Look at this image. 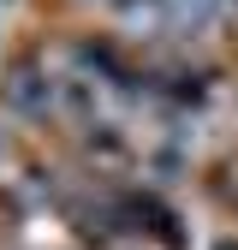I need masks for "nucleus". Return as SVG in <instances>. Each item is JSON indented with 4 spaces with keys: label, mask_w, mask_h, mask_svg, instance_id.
<instances>
[{
    "label": "nucleus",
    "mask_w": 238,
    "mask_h": 250,
    "mask_svg": "<svg viewBox=\"0 0 238 250\" xmlns=\"http://www.w3.org/2000/svg\"><path fill=\"white\" fill-rule=\"evenodd\" d=\"M6 102H12V107H24V113H36V107L48 102V78H42L36 66H18V72L6 78Z\"/></svg>",
    "instance_id": "nucleus-1"
}]
</instances>
